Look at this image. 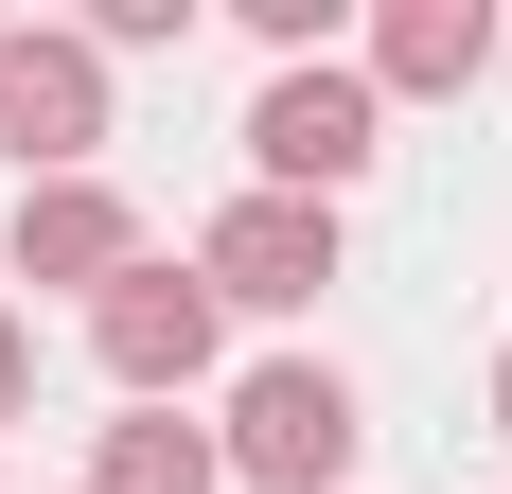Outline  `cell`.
<instances>
[{
    "instance_id": "1",
    "label": "cell",
    "mask_w": 512,
    "mask_h": 494,
    "mask_svg": "<svg viewBox=\"0 0 512 494\" xmlns=\"http://www.w3.org/2000/svg\"><path fill=\"white\" fill-rule=\"evenodd\" d=\"M354 442H371V406H354L336 353H248L230 371V424H212L230 494H354Z\"/></svg>"
},
{
    "instance_id": "2",
    "label": "cell",
    "mask_w": 512,
    "mask_h": 494,
    "mask_svg": "<svg viewBox=\"0 0 512 494\" xmlns=\"http://www.w3.org/2000/svg\"><path fill=\"white\" fill-rule=\"evenodd\" d=\"M371 159H389V106H371L354 53H301V71L248 89V195H318V212H336Z\"/></svg>"
},
{
    "instance_id": "3",
    "label": "cell",
    "mask_w": 512,
    "mask_h": 494,
    "mask_svg": "<svg viewBox=\"0 0 512 494\" xmlns=\"http://www.w3.org/2000/svg\"><path fill=\"white\" fill-rule=\"evenodd\" d=\"M89 371H106L124 406H177V389H212V371H230V300H212L195 265H159V247H142V265L89 300Z\"/></svg>"
},
{
    "instance_id": "4",
    "label": "cell",
    "mask_w": 512,
    "mask_h": 494,
    "mask_svg": "<svg viewBox=\"0 0 512 494\" xmlns=\"http://www.w3.org/2000/svg\"><path fill=\"white\" fill-rule=\"evenodd\" d=\"M0 159L36 177H106V53L71 18H0Z\"/></svg>"
},
{
    "instance_id": "5",
    "label": "cell",
    "mask_w": 512,
    "mask_h": 494,
    "mask_svg": "<svg viewBox=\"0 0 512 494\" xmlns=\"http://www.w3.org/2000/svg\"><path fill=\"white\" fill-rule=\"evenodd\" d=\"M354 247H336V212L318 195H230L195 230V283L230 300V318H318V283H336Z\"/></svg>"
},
{
    "instance_id": "6",
    "label": "cell",
    "mask_w": 512,
    "mask_h": 494,
    "mask_svg": "<svg viewBox=\"0 0 512 494\" xmlns=\"http://www.w3.org/2000/svg\"><path fill=\"white\" fill-rule=\"evenodd\" d=\"M0 247H18V283H71V300H106L124 265H142V195H124V177H36Z\"/></svg>"
},
{
    "instance_id": "7",
    "label": "cell",
    "mask_w": 512,
    "mask_h": 494,
    "mask_svg": "<svg viewBox=\"0 0 512 494\" xmlns=\"http://www.w3.org/2000/svg\"><path fill=\"white\" fill-rule=\"evenodd\" d=\"M354 71H371V106H460L495 71V0H389L354 36Z\"/></svg>"
},
{
    "instance_id": "8",
    "label": "cell",
    "mask_w": 512,
    "mask_h": 494,
    "mask_svg": "<svg viewBox=\"0 0 512 494\" xmlns=\"http://www.w3.org/2000/svg\"><path fill=\"white\" fill-rule=\"evenodd\" d=\"M89 494H230V459L177 406H124V424H89Z\"/></svg>"
},
{
    "instance_id": "9",
    "label": "cell",
    "mask_w": 512,
    "mask_h": 494,
    "mask_svg": "<svg viewBox=\"0 0 512 494\" xmlns=\"http://www.w3.org/2000/svg\"><path fill=\"white\" fill-rule=\"evenodd\" d=\"M18 406H36V318L0 300V424H18Z\"/></svg>"
},
{
    "instance_id": "10",
    "label": "cell",
    "mask_w": 512,
    "mask_h": 494,
    "mask_svg": "<svg viewBox=\"0 0 512 494\" xmlns=\"http://www.w3.org/2000/svg\"><path fill=\"white\" fill-rule=\"evenodd\" d=\"M495 442H512V353H495Z\"/></svg>"
}]
</instances>
